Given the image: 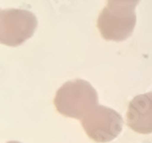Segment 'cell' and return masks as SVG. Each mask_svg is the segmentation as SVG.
<instances>
[{
    "label": "cell",
    "instance_id": "obj_4",
    "mask_svg": "<svg viewBox=\"0 0 152 143\" xmlns=\"http://www.w3.org/2000/svg\"><path fill=\"white\" fill-rule=\"evenodd\" d=\"M35 25V17L27 11H0V41L20 43L32 34Z\"/></svg>",
    "mask_w": 152,
    "mask_h": 143
},
{
    "label": "cell",
    "instance_id": "obj_2",
    "mask_svg": "<svg viewBox=\"0 0 152 143\" xmlns=\"http://www.w3.org/2000/svg\"><path fill=\"white\" fill-rule=\"evenodd\" d=\"M136 25L135 8L109 3L97 19V28L101 36L110 41H122L129 38Z\"/></svg>",
    "mask_w": 152,
    "mask_h": 143
},
{
    "label": "cell",
    "instance_id": "obj_3",
    "mask_svg": "<svg viewBox=\"0 0 152 143\" xmlns=\"http://www.w3.org/2000/svg\"><path fill=\"white\" fill-rule=\"evenodd\" d=\"M82 124L91 140L98 143H107L119 136L124 120L113 108L99 105L82 119Z\"/></svg>",
    "mask_w": 152,
    "mask_h": 143
},
{
    "label": "cell",
    "instance_id": "obj_6",
    "mask_svg": "<svg viewBox=\"0 0 152 143\" xmlns=\"http://www.w3.org/2000/svg\"><path fill=\"white\" fill-rule=\"evenodd\" d=\"M140 0H107L109 3H116V4L128 5L132 8H136V5L140 3Z\"/></svg>",
    "mask_w": 152,
    "mask_h": 143
},
{
    "label": "cell",
    "instance_id": "obj_1",
    "mask_svg": "<svg viewBox=\"0 0 152 143\" xmlns=\"http://www.w3.org/2000/svg\"><path fill=\"white\" fill-rule=\"evenodd\" d=\"M56 105L63 115L81 119L98 106V94L86 81L68 82L58 91Z\"/></svg>",
    "mask_w": 152,
    "mask_h": 143
},
{
    "label": "cell",
    "instance_id": "obj_5",
    "mask_svg": "<svg viewBox=\"0 0 152 143\" xmlns=\"http://www.w3.org/2000/svg\"><path fill=\"white\" fill-rule=\"evenodd\" d=\"M127 124L135 133L152 134V92L133 98L128 106Z\"/></svg>",
    "mask_w": 152,
    "mask_h": 143
}]
</instances>
